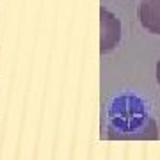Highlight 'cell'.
Wrapping results in <instances>:
<instances>
[{"label": "cell", "instance_id": "1", "mask_svg": "<svg viewBox=\"0 0 160 160\" xmlns=\"http://www.w3.org/2000/svg\"><path fill=\"white\" fill-rule=\"evenodd\" d=\"M100 16H102V43H100V50H102V53H107V52L114 50L116 45L119 43L121 23L112 12L103 9V7H102Z\"/></svg>", "mask_w": 160, "mask_h": 160}, {"label": "cell", "instance_id": "2", "mask_svg": "<svg viewBox=\"0 0 160 160\" xmlns=\"http://www.w3.org/2000/svg\"><path fill=\"white\" fill-rule=\"evenodd\" d=\"M139 20L153 34H160V0H142L139 6Z\"/></svg>", "mask_w": 160, "mask_h": 160}, {"label": "cell", "instance_id": "3", "mask_svg": "<svg viewBox=\"0 0 160 160\" xmlns=\"http://www.w3.org/2000/svg\"><path fill=\"white\" fill-rule=\"evenodd\" d=\"M157 80H158V84H160V61L157 62Z\"/></svg>", "mask_w": 160, "mask_h": 160}]
</instances>
